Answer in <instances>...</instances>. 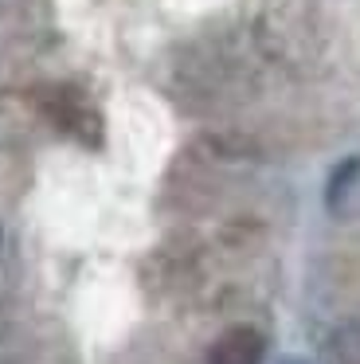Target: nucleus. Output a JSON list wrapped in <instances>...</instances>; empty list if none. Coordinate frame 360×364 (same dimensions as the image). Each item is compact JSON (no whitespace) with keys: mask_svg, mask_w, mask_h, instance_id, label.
Segmentation results:
<instances>
[{"mask_svg":"<svg viewBox=\"0 0 360 364\" xmlns=\"http://www.w3.org/2000/svg\"><path fill=\"white\" fill-rule=\"evenodd\" d=\"M263 353H266L263 333L250 329V325H235V329H227L223 337L211 345L208 364H258Z\"/></svg>","mask_w":360,"mask_h":364,"instance_id":"f257e3e1","label":"nucleus"},{"mask_svg":"<svg viewBox=\"0 0 360 364\" xmlns=\"http://www.w3.org/2000/svg\"><path fill=\"white\" fill-rule=\"evenodd\" d=\"M325 364H360V325H341L329 333Z\"/></svg>","mask_w":360,"mask_h":364,"instance_id":"f03ea898","label":"nucleus"},{"mask_svg":"<svg viewBox=\"0 0 360 364\" xmlns=\"http://www.w3.org/2000/svg\"><path fill=\"white\" fill-rule=\"evenodd\" d=\"M356 176H360V157H349V161H341V165L333 168V176H329V188H325V204L333 208V212L344 204V192L356 184Z\"/></svg>","mask_w":360,"mask_h":364,"instance_id":"7ed1b4c3","label":"nucleus"},{"mask_svg":"<svg viewBox=\"0 0 360 364\" xmlns=\"http://www.w3.org/2000/svg\"><path fill=\"white\" fill-rule=\"evenodd\" d=\"M286 364H305V360H286Z\"/></svg>","mask_w":360,"mask_h":364,"instance_id":"20e7f679","label":"nucleus"},{"mask_svg":"<svg viewBox=\"0 0 360 364\" xmlns=\"http://www.w3.org/2000/svg\"><path fill=\"white\" fill-rule=\"evenodd\" d=\"M0 247H4V231H0Z\"/></svg>","mask_w":360,"mask_h":364,"instance_id":"39448f33","label":"nucleus"}]
</instances>
